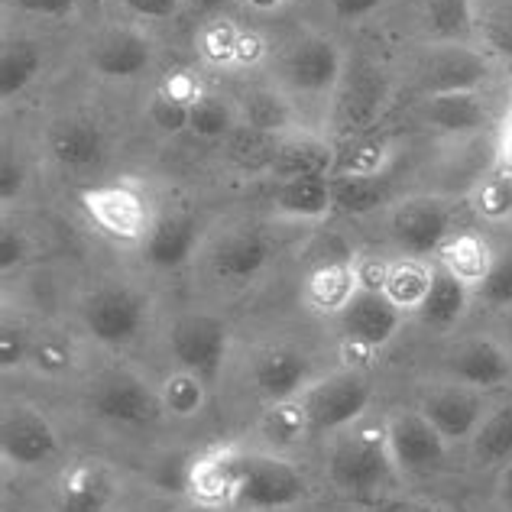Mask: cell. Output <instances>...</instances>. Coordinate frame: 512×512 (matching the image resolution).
<instances>
[{"label": "cell", "mask_w": 512, "mask_h": 512, "mask_svg": "<svg viewBox=\"0 0 512 512\" xmlns=\"http://www.w3.org/2000/svg\"><path fill=\"white\" fill-rule=\"evenodd\" d=\"M500 166V133H467V137H438L428 146L419 172V192L438 198H470Z\"/></svg>", "instance_id": "6da1fadb"}, {"label": "cell", "mask_w": 512, "mask_h": 512, "mask_svg": "<svg viewBox=\"0 0 512 512\" xmlns=\"http://www.w3.org/2000/svg\"><path fill=\"white\" fill-rule=\"evenodd\" d=\"M328 483L344 496H380L389 483L399 480L393 454H389L386 428L357 422L331 435L325 454Z\"/></svg>", "instance_id": "7a4b0ae2"}, {"label": "cell", "mask_w": 512, "mask_h": 512, "mask_svg": "<svg viewBox=\"0 0 512 512\" xmlns=\"http://www.w3.org/2000/svg\"><path fill=\"white\" fill-rule=\"evenodd\" d=\"M308 480L289 457L273 451L234 454V493L231 509L240 512H292L305 506Z\"/></svg>", "instance_id": "3957f363"}, {"label": "cell", "mask_w": 512, "mask_h": 512, "mask_svg": "<svg viewBox=\"0 0 512 512\" xmlns=\"http://www.w3.org/2000/svg\"><path fill=\"white\" fill-rule=\"evenodd\" d=\"M78 201H82V211L88 214V221L98 227L107 240L124 244V247H143L159 221L150 195L130 179L91 185L78 195Z\"/></svg>", "instance_id": "277c9868"}, {"label": "cell", "mask_w": 512, "mask_h": 512, "mask_svg": "<svg viewBox=\"0 0 512 512\" xmlns=\"http://www.w3.org/2000/svg\"><path fill=\"white\" fill-rule=\"evenodd\" d=\"M454 201L412 192L396 198L386 211V234L399 256L435 260L444 240L454 234Z\"/></svg>", "instance_id": "5b68a950"}, {"label": "cell", "mask_w": 512, "mask_h": 512, "mask_svg": "<svg viewBox=\"0 0 512 512\" xmlns=\"http://www.w3.org/2000/svg\"><path fill=\"white\" fill-rule=\"evenodd\" d=\"M88 409L94 419L117 428H150L166 415L159 389L124 367L94 376L88 386Z\"/></svg>", "instance_id": "8992f818"}, {"label": "cell", "mask_w": 512, "mask_h": 512, "mask_svg": "<svg viewBox=\"0 0 512 512\" xmlns=\"http://www.w3.org/2000/svg\"><path fill=\"white\" fill-rule=\"evenodd\" d=\"M490 52L474 43H428L415 62V91L422 98L480 91L490 82Z\"/></svg>", "instance_id": "52a82bcc"}, {"label": "cell", "mask_w": 512, "mask_h": 512, "mask_svg": "<svg viewBox=\"0 0 512 512\" xmlns=\"http://www.w3.org/2000/svg\"><path fill=\"white\" fill-rule=\"evenodd\" d=\"M299 399L308 419V431L331 438L367 415L373 402V386L360 370H341L325 376V380H315Z\"/></svg>", "instance_id": "ba28073f"}, {"label": "cell", "mask_w": 512, "mask_h": 512, "mask_svg": "<svg viewBox=\"0 0 512 512\" xmlns=\"http://www.w3.org/2000/svg\"><path fill=\"white\" fill-rule=\"evenodd\" d=\"M166 347L175 367L201 376L211 386L224 373L227 357H231V328L218 315H182L179 321H172Z\"/></svg>", "instance_id": "9c48e42d"}, {"label": "cell", "mask_w": 512, "mask_h": 512, "mask_svg": "<svg viewBox=\"0 0 512 512\" xmlns=\"http://www.w3.org/2000/svg\"><path fill=\"white\" fill-rule=\"evenodd\" d=\"M344 52L331 36H302L282 56L279 75L282 88L292 98H334V91L344 82Z\"/></svg>", "instance_id": "30bf717a"}, {"label": "cell", "mask_w": 512, "mask_h": 512, "mask_svg": "<svg viewBox=\"0 0 512 512\" xmlns=\"http://www.w3.org/2000/svg\"><path fill=\"white\" fill-rule=\"evenodd\" d=\"M150 321V302L130 286H101L85 295L82 325L104 347H130Z\"/></svg>", "instance_id": "8fae6325"}, {"label": "cell", "mask_w": 512, "mask_h": 512, "mask_svg": "<svg viewBox=\"0 0 512 512\" xmlns=\"http://www.w3.org/2000/svg\"><path fill=\"white\" fill-rule=\"evenodd\" d=\"M383 428L399 477L438 474L444 461H448L451 444L438 435V428L425 419L422 409H396L383 422Z\"/></svg>", "instance_id": "7c38bea8"}, {"label": "cell", "mask_w": 512, "mask_h": 512, "mask_svg": "<svg viewBox=\"0 0 512 512\" xmlns=\"http://www.w3.org/2000/svg\"><path fill=\"white\" fill-rule=\"evenodd\" d=\"M0 451L17 470H39L62 454V438L43 412L30 402H13L0 415Z\"/></svg>", "instance_id": "4fadbf2b"}, {"label": "cell", "mask_w": 512, "mask_h": 512, "mask_svg": "<svg viewBox=\"0 0 512 512\" xmlns=\"http://www.w3.org/2000/svg\"><path fill=\"white\" fill-rule=\"evenodd\" d=\"M419 409L425 419L438 428V435L454 448V444H467L474 438L480 422L487 419L490 402H487V393H480V389L448 380L441 386H431L422 396Z\"/></svg>", "instance_id": "5bb4252c"}, {"label": "cell", "mask_w": 512, "mask_h": 512, "mask_svg": "<svg viewBox=\"0 0 512 512\" xmlns=\"http://www.w3.org/2000/svg\"><path fill=\"white\" fill-rule=\"evenodd\" d=\"M153 62V39L140 30H130V26H114V30L101 33L88 49L91 72L107 78V82H133V78L150 72Z\"/></svg>", "instance_id": "9a60e30c"}, {"label": "cell", "mask_w": 512, "mask_h": 512, "mask_svg": "<svg viewBox=\"0 0 512 512\" xmlns=\"http://www.w3.org/2000/svg\"><path fill=\"white\" fill-rule=\"evenodd\" d=\"M444 376L480 393H493L512 380V354L500 338H470L448 354Z\"/></svg>", "instance_id": "2e32d148"}, {"label": "cell", "mask_w": 512, "mask_h": 512, "mask_svg": "<svg viewBox=\"0 0 512 512\" xmlns=\"http://www.w3.org/2000/svg\"><path fill=\"white\" fill-rule=\"evenodd\" d=\"M269 260H273V240L250 227L221 234L208 250L211 276L227 286H247L269 266Z\"/></svg>", "instance_id": "e0dca14e"}, {"label": "cell", "mask_w": 512, "mask_h": 512, "mask_svg": "<svg viewBox=\"0 0 512 512\" xmlns=\"http://www.w3.org/2000/svg\"><path fill=\"white\" fill-rule=\"evenodd\" d=\"M406 318L409 315L399 312L383 292H370V289H360L338 315L344 338L363 350H383L386 344H393L402 325H406Z\"/></svg>", "instance_id": "ac0fdd59"}, {"label": "cell", "mask_w": 512, "mask_h": 512, "mask_svg": "<svg viewBox=\"0 0 512 512\" xmlns=\"http://www.w3.org/2000/svg\"><path fill=\"white\" fill-rule=\"evenodd\" d=\"M250 380H253L256 396L273 406V402L299 399L305 389L315 383V370H312V360L299 354V350L269 347L256 357Z\"/></svg>", "instance_id": "d6986e66"}, {"label": "cell", "mask_w": 512, "mask_h": 512, "mask_svg": "<svg viewBox=\"0 0 512 512\" xmlns=\"http://www.w3.org/2000/svg\"><path fill=\"white\" fill-rule=\"evenodd\" d=\"M49 159L65 172H91L104 163L107 140L98 120L91 117H62L49 127L46 137Z\"/></svg>", "instance_id": "ffe728a7"}, {"label": "cell", "mask_w": 512, "mask_h": 512, "mask_svg": "<svg viewBox=\"0 0 512 512\" xmlns=\"http://www.w3.org/2000/svg\"><path fill=\"white\" fill-rule=\"evenodd\" d=\"M386 75L373 65H360L357 72H344L341 88L334 91V127L344 133L367 130L380 117L386 104Z\"/></svg>", "instance_id": "44dd1931"}, {"label": "cell", "mask_w": 512, "mask_h": 512, "mask_svg": "<svg viewBox=\"0 0 512 512\" xmlns=\"http://www.w3.org/2000/svg\"><path fill=\"white\" fill-rule=\"evenodd\" d=\"M117 474L104 461H78L62 474L56 512H111L117 503Z\"/></svg>", "instance_id": "7402d4cb"}, {"label": "cell", "mask_w": 512, "mask_h": 512, "mask_svg": "<svg viewBox=\"0 0 512 512\" xmlns=\"http://www.w3.org/2000/svg\"><path fill=\"white\" fill-rule=\"evenodd\" d=\"M276 221L318 224L334 211V179L331 175H295L279 179L269 198Z\"/></svg>", "instance_id": "603a6c76"}, {"label": "cell", "mask_w": 512, "mask_h": 512, "mask_svg": "<svg viewBox=\"0 0 512 512\" xmlns=\"http://www.w3.org/2000/svg\"><path fill=\"white\" fill-rule=\"evenodd\" d=\"M419 120L435 130L438 137H467V133L490 130V104L480 91L441 94V98H422Z\"/></svg>", "instance_id": "cb8c5ba5"}, {"label": "cell", "mask_w": 512, "mask_h": 512, "mask_svg": "<svg viewBox=\"0 0 512 512\" xmlns=\"http://www.w3.org/2000/svg\"><path fill=\"white\" fill-rule=\"evenodd\" d=\"M357 292H360V279H357L354 256L321 260L302 282V302L308 305V312H315V315L338 318Z\"/></svg>", "instance_id": "d4e9b609"}, {"label": "cell", "mask_w": 512, "mask_h": 512, "mask_svg": "<svg viewBox=\"0 0 512 512\" xmlns=\"http://www.w3.org/2000/svg\"><path fill=\"white\" fill-rule=\"evenodd\" d=\"M201 250V224L192 214H169L159 218L150 240L143 244V260L159 273H175L195 260Z\"/></svg>", "instance_id": "484cf974"}, {"label": "cell", "mask_w": 512, "mask_h": 512, "mask_svg": "<svg viewBox=\"0 0 512 512\" xmlns=\"http://www.w3.org/2000/svg\"><path fill=\"white\" fill-rule=\"evenodd\" d=\"M500 260V253L493 250V244L483 234L477 231H461V234H451L444 240V247L438 250L435 263L444 269V273H451L457 282H464V286L477 295V289L487 282L490 269Z\"/></svg>", "instance_id": "4316f807"}, {"label": "cell", "mask_w": 512, "mask_h": 512, "mask_svg": "<svg viewBox=\"0 0 512 512\" xmlns=\"http://www.w3.org/2000/svg\"><path fill=\"white\" fill-rule=\"evenodd\" d=\"M240 127H250L266 137H289L299 130V101L286 88H253L240 101Z\"/></svg>", "instance_id": "83f0119b"}, {"label": "cell", "mask_w": 512, "mask_h": 512, "mask_svg": "<svg viewBox=\"0 0 512 512\" xmlns=\"http://www.w3.org/2000/svg\"><path fill=\"white\" fill-rule=\"evenodd\" d=\"M338 156H334L331 143L315 137V133H289V137H279L276 143V156L269 175L273 179H295V175H331Z\"/></svg>", "instance_id": "f1b7e54d"}, {"label": "cell", "mask_w": 512, "mask_h": 512, "mask_svg": "<svg viewBox=\"0 0 512 512\" xmlns=\"http://www.w3.org/2000/svg\"><path fill=\"white\" fill-rule=\"evenodd\" d=\"M470 302H474V292L435 263V282H431V289L425 295L422 308L415 312V318L431 331H451L467 318Z\"/></svg>", "instance_id": "f546056e"}, {"label": "cell", "mask_w": 512, "mask_h": 512, "mask_svg": "<svg viewBox=\"0 0 512 512\" xmlns=\"http://www.w3.org/2000/svg\"><path fill=\"white\" fill-rule=\"evenodd\" d=\"M470 464L480 470H503L512 464V402L490 406L474 438L467 441Z\"/></svg>", "instance_id": "4dcf8cb0"}, {"label": "cell", "mask_w": 512, "mask_h": 512, "mask_svg": "<svg viewBox=\"0 0 512 512\" xmlns=\"http://www.w3.org/2000/svg\"><path fill=\"white\" fill-rule=\"evenodd\" d=\"M435 282V260H419V256H399L389 263L383 282V295L399 312L415 315L425 302V295Z\"/></svg>", "instance_id": "1f68e13d"}, {"label": "cell", "mask_w": 512, "mask_h": 512, "mask_svg": "<svg viewBox=\"0 0 512 512\" xmlns=\"http://www.w3.org/2000/svg\"><path fill=\"white\" fill-rule=\"evenodd\" d=\"M422 23L431 43H474L480 30L474 0H422Z\"/></svg>", "instance_id": "d6a6232c"}, {"label": "cell", "mask_w": 512, "mask_h": 512, "mask_svg": "<svg viewBox=\"0 0 512 512\" xmlns=\"http://www.w3.org/2000/svg\"><path fill=\"white\" fill-rule=\"evenodd\" d=\"M46 56L33 39H7L0 52V98L13 101L30 88L43 72Z\"/></svg>", "instance_id": "836d02e7"}, {"label": "cell", "mask_w": 512, "mask_h": 512, "mask_svg": "<svg viewBox=\"0 0 512 512\" xmlns=\"http://www.w3.org/2000/svg\"><path fill=\"white\" fill-rule=\"evenodd\" d=\"M393 159L396 146L386 137H363L338 156L331 179H386Z\"/></svg>", "instance_id": "e575fe53"}, {"label": "cell", "mask_w": 512, "mask_h": 512, "mask_svg": "<svg viewBox=\"0 0 512 512\" xmlns=\"http://www.w3.org/2000/svg\"><path fill=\"white\" fill-rule=\"evenodd\" d=\"M159 389V399H163V409L172 419H198L201 412L208 406V383L201 376L179 370L175 367L169 376H163V383L156 386Z\"/></svg>", "instance_id": "d590c367"}, {"label": "cell", "mask_w": 512, "mask_h": 512, "mask_svg": "<svg viewBox=\"0 0 512 512\" xmlns=\"http://www.w3.org/2000/svg\"><path fill=\"white\" fill-rule=\"evenodd\" d=\"M240 127V111L221 94H198L188 111V133L198 140H227Z\"/></svg>", "instance_id": "8d00e7d4"}, {"label": "cell", "mask_w": 512, "mask_h": 512, "mask_svg": "<svg viewBox=\"0 0 512 512\" xmlns=\"http://www.w3.org/2000/svg\"><path fill=\"white\" fill-rule=\"evenodd\" d=\"M389 205H393V192L386 179H334V211L363 218Z\"/></svg>", "instance_id": "74e56055"}, {"label": "cell", "mask_w": 512, "mask_h": 512, "mask_svg": "<svg viewBox=\"0 0 512 512\" xmlns=\"http://www.w3.org/2000/svg\"><path fill=\"white\" fill-rule=\"evenodd\" d=\"M30 367L46 376V380H59V376H69L75 370V347L65 334H39L33 338V354H30Z\"/></svg>", "instance_id": "f35d334b"}, {"label": "cell", "mask_w": 512, "mask_h": 512, "mask_svg": "<svg viewBox=\"0 0 512 512\" xmlns=\"http://www.w3.org/2000/svg\"><path fill=\"white\" fill-rule=\"evenodd\" d=\"M263 431L269 441L276 444H295V441H305L308 431V419H305V409H302V399H289V402H273L269 412L263 415Z\"/></svg>", "instance_id": "ab89813d"}, {"label": "cell", "mask_w": 512, "mask_h": 512, "mask_svg": "<svg viewBox=\"0 0 512 512\" xmlns=\"http://www.w3.org/2000/svg\"><path fill=\"white\" fill-rule=\"evenodd\" d=\"M474 211L480 214L483 221L490 224H503L512 218V172H493L487 182H483L474 195Z\"/></svg>", "instance_id": "60d3db41"}, {"label": "cell", "mask_w": 512, "mask_h": 512, "mask_svg": "<svg viewBox=\"0 0 512 512\" xmlns=\"http://www.w3.org/2000/svg\"><path fill=\"white\" fill-rule=\"evenodd\" d=\"M240 33L231 20H214L205 26V33L198 39V49L201 56L214 65H234L237 56H240Z\"/></svg>", "instance_id": "b9f144b4"}, {"label": "cell", "mask_w": 512, "mask_h": 512, "mask_svg": "<svg viewBox=\"0 0 512 512\" xmlns=\"http://www.w3.org/2000/svg\"><path fill=\"white\" fill-rule=\"evenodd\" d=\"M188 111H192V104L175 98L169 91H159L156 98L146 107V120L159 130L166 133V137H175V133L188 130Z\"/></svg>", "instance_id": "7bdbcfd3"}, {"label": "cell", "mask_w": 512, "mask_h": 512, "mask_svg": "<svg viewBox=\"0 0 512 512\" xmlns=\"http://www.w3.org/2000/svg\"><path fill=\"white\" fill-rule=\"evenodd\" d=\"M30 354H33V334L23 325L4 321V328H0V363H4V373L30 367Z\"/></svg>", "instance_id": "ee69618b"}, {"label": "cell", "mask_w": 512, "mask_h": 512, "mask_svg": "<svg viewBox=\"0 0 512 512\" xmlns=\"http://www.w3.org/2000/svg\"><path fill=\"white\" fill-rule=\"evenodd\" d=\"M477 295L490 308L512 312V256H500V260H496V266L490 269V276L477 289Z\"/></svg>", "instance_id": "f6af8a7d"}, {"label": "cell", "mask_w": 512, "mask_h": 512, "mask_svg": "<svg viewBox=\"0 0 512 512\" xmlns=\"http://www.w3.org/2000/svg\"><path fill=\"white\" fill-rule=\"evenodd\" d=\"M480 36H483V49L490 56L512 59V10H500L487 23H480Z\"/></svg>", "instance_id": "bcb514c9"}, {"label": "cell", "mask_w": 512, "mask_h": 512, "mask_svg": "<svg viewBox=\"0 0 512 512\" xmlns=\"http://www.w3.org/2000/svg\"><path fill=\"white\" fill-rule=\"evenodd\" d=\"M130 17L146 20V23H163L172 20L175 13L185 7V0H120Z\"/></svg>", "instance_id": "7dc6e473"}, {"label": "cell", "mask_w": 512, "mask_h": 512, "mask_svg": "<svg viewBox=\"0 0 512 512\" xmlns=\"http://www.w3.org/2000/svg\"><path fill=\"white\" fill-rule=\"evenodd\" d=\"M383 4H386V0H325V7L331 10V17L341 20V23H360V20H367Z\"/></svg>", "instance_id": "c3c4849f"}, {"label": "cell", "mask_w": 512, "mask_h": 512, "mask_svg": "<svg viewBox=\"0 0 512 512\" xmlns=\"http://www.w3.org/2000/svg\"><path fill=\"white\" fill-rule=\"evenodd\" d=\"M26 237L20 231H13V227H4V234H0V266H4V276H10L13 269H20L26 263Z\"/></svg>", "instance_id": "681fc988"}, {"label": "cell", "mask_w": 512, "mask_h": 512, "mask_svg": "<svg viewBox=\"0 0 512 512\" xmlns=\"http://www.w3.org/2000/svg\"><path fill=\"white\" fill-rule=\"evenodd\" d=\"M26 185V169L20 159H13L10 153L4 156V166H0V201L10 205V201H17L20 192Z\"/></svg>", "instance_id": "f907efd6"}, {"label": "cell", "mask_w": 512, "mask_h": 512, "mask_svg": "<svg viewBox=\"0 0 512 512\" xmlns=\"http://www.w3.org/2000/svg\"><path fill=\"white\" fill-rule=\"evenodd\" d=\"M13 7L30 13V17L59 20V17H69V13L78 7V0H13Z\"/></svg>", "instance_id": "816d5d0a"}, {"label": "cell", "mask_w": 512, "mask_h": 512, "mask_svg": "<svg viewBox=\"0 0 512 512\" xmlns=\"http://www.w3.org/2000/svg\"><path fill=\"white\" fill-rule=\"evenodd\" d=\"M370 512H454L441 503H425V500H409V496H380Z\"/></svg>", "instance_id": "f5cc1de1"}, {"label": "cell", "mask_w": 512, "mask_h": 512, "mask_svg": "<svg viewBox=\"0 0 512 512\" xmlns=\"http://www.w3.org/2000/svg\"><path fill=\"white\" fill-rule=\"evenodd\" d=\"M496 503L503 512H512V464L496 470Z\"/></svg>", "instance_id": "db71d44e"}, {"label": "cell", "mask_w": 512, "mask_h": 512, "mask_svg": "<svg viewBox=\"0 0 512 512\" xmlns=\"http://www.w3.org/2000/svg\"><path fill=\"white\" fill-rule=\"evenodd\" d=\"M496 133H500V166L512 172V114L506 117L503 130H496Z\"/></svg>", "instance_id": "11a10c76"}, {"label": "cell", "mask_w": 512, "mask_h": 512, "mask_svg": "<svg viewBox=\"0 0 512 512\" xmlns=\"http://www.w3.org/2000/svg\"><path fill=\"white\" fill-rule=\"evenodd\" d=\"M234 0H185V7L188 10H195V13H218L224 7H231Z\"/></svg>", "instance_id": "9f6ffc18"}, {"label": "cell", "mask_w": 512, "mask_h": 512, "mask_svg": "<svg viewBox=\"0 0 512 512\" xmlns=\"http://www.w3.org/2000/svg\"><path fill=\"white\" fill-rule=\"evenodd\" d=\"M169 512H224V506H211V503H198V500H192V503H182V506H175V509H169Z\"/></svg>", "instance_id": "6f0895ef"}, {"label": "cell", "mask_w": 512, "mask_h": 512, "mask_svg": "<svg viewBox=\"0 0 512 512\" xmlns=\"http://www.w3.org/2000/svg\"><path fill=\"white\" fill-rule=\"evenodd\" d=\"M247 4H250L253 10H260V13H273V10H279V7H286L289 0H247Z\"/></svg>", "instance_id": "680465c9"}, {"label": "cell", "mask_w": 512, "mask_h": 512, "mask_svg": "<svg viewBox=\"0 0 512 512\" xmlns=\"http://www.w3.org/2000/svg\"><path fill=\"white\" fill-rule=\"evenodd\" d=\"M500 341L506 344V350L512 354V312H506L503 321H500Z\"/></svg>", "instance_id": "91938a15"}, {"label": "cell", "mask_w": 512, "mask_h": 512, "mask_svg": "<svg viewBox=\"0 0 512 512\" xmlns=\"http://www.w3.org/2000/svg\"><path fill=\"white\" fill-rule=\"evenodd\" d=\"M292 512H321V509H312V506H299V509H292Z\"/></svg>", "instance_id": "94428289"}]
</instances>
